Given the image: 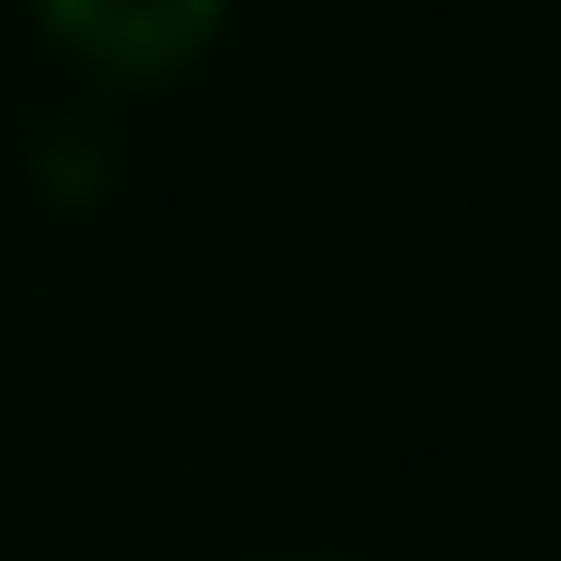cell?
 Wrapping results in <instances>:
<instances>
[{
    "mask_svg": "<svg viewBox=\"0 0 561 561\" xmlns=\"http://www.w3.org/2000/svg\"><path fill=\"white\" fill-rule=\"evenodd\" d=\"M229 0H46V35L81 46L92 69H172L218 35Z\"/></svg>",
    "mask_w": 561,
    "mask_h": 561,
    "instance_id": "6da1fadb",
    "label": "cell"
}]
</instances>
